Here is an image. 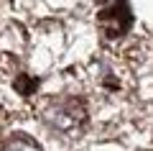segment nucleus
<instances>
[{"label": "nucleus", "instance_id": "7ed1b4c3", "mask_svg": "<svg viewBox=\"0 0 153 151\" xmlns=\"http://www.w3.org/2000/svg\"><path fill=\"white\" fill-rule=\"evenodd\" d=\"M0 151H41V146L36 141H31L28 136H13L10 141L0 146Z\"/></svg>", "mask_w": 153, "mask_h": 151}, {"label": "nucleus", "instance_id": "f257e3e1", "mask_svg": "<svg viewBox=\"0 0 153 151\" xmlns=\"http://www.w3.org/2000/svg\"><path fill=\"white\" fill-rule=\"evenodd\" d=\"M84 118H87V110L79 100H56L44 110V120L61 133H74L76 128H82Z\"/></svg>", "mask_w": 153, "mask_h": 151}, {"label": "nucleus", "instance_id": "f03ea898", "mask_svg": "<svg viewBox=\"0 0 153 151\" xmlns=\"http://www.w3.org/2000/svg\"><path fill=\"white\" fill-rule=\"evenodd\" d=\"M125 11H128V5H112V8H107V11H102L100 21L107 28L110 36H120V33H125V28L130 26V21H120V13H125Z\"/></svg>", "mask_w": 153, "mask_h": 151}]
</instances>
